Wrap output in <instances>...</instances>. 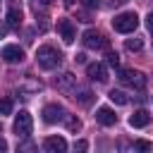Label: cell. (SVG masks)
<instances>
[{
	"label": "cell",
	"mask_w": 153,
	"mask_h": 153,
	"mask_svg": "<svg viewBox=\"0 0 153 153\" xmlns=\"http://www.w3.org/2000/svg\"><path fill=\"white\" fill-rule=\"evenodd\" d=\"M136 26H139L136 12H122L112 19V29L117 33H131V31H136Z\"/></svg>",
	"instance_id": "7a4b0ae2"
},
{
	"label": "cell",
	"mask_w": 153,
	"mask_h": 153,
	"mask_svg": "<svg viewBox=\"0 0 153 153\" xmlns=\"http://www.w3.org/2000/svg\"><path fill=\"white\" fill-rule=\"evenodd\" d=\"M108 65L117 67V65H120V55H117V53H108Z\"/></svg>",
	"instance_id": "603a6c76"
},
{
	"label": "cell",
	"mask_w": 153,
	"mask_h": 153,
	"mask_svg": "<svg viewBox=\"0 0 153 153\" xmlns=\"http://www.w3.org/2000/svg\"><path fill=\"white\" fill-rule=\"evenodd\" d=\"M72 84H74V74H69V72H65L62 76H57V79H55V86H57L60 91H67Z\"/></svg>",
	"instance_id": "5bb4252c"
},
{
	"label": "cell",
	"mask_w": 153,
	"mask_h": 153,
	"mask_svg": "<svg viewBox=\"0 0 153 153\" xmlns=\"http://www.w3.org/2000/svg\"><path fill=\"white\" fill-rule=\"evenodd\" d=\"M81 41H84V45H86V48H91V50H103V48H108V38H105L103 33L93 31V29L84 31Z\"/></svg>",
	"instance_id": "8992f818"
},
{
	"label": "cell",
	"mask_w": 153,
	"mask_h": 153,
	"mask_svg": "<svg viewBox=\"0 0 153 153\" xmlns=\"http://www.w3.org/2000/svg\"><path fill=\"white\" fill-rule=\"evenodd\" d=\"M74 60H76V62H86V55H84V53H79V55H76Z\"/></svg>",
	"instance_id": "4316f807"
},
{
	"label": "cell",
	"mask_w": 153,
	"mask_h": 153,
	"mask_svg": "<svg viewBox=\"0 0 153 153\" xmlns=\"http://www.w3.org/2000/svg\"><path fill=\"white\" fill-rule=\"evenodd\" d=\"M124 2H127V0H110V5H112V7H115V5H124Z\"/></svg>",
	"instance_id": "83f0119b"
},
{
	"label": "cell",
	"mask_w": 153,
	"mask_h": 153,
	"mask_svg": "<svg viewBox=\"0 0 153 153\" xmlns=\"http://www.w3.org/2000/svg\"><path fill=\"white\" fill-rule=\"evenodd\" d=\"M12 112V98H0V115H10Z\"/></svg>",
	"instance_id": "ffe728a7"
},
{
	"label": "cell",
	"mask_w": 153,
	"mask_h": 153,
	"mask_svg": "<svg viewBox=\"0 0 153 153\" xmlns=\"http://www.w3.org/2000/svg\"><path fill=\"white\" fill-rule=\"evenodd\" d=\"M148 124H151V115H148L146 110H134V112L129 115V127L141 129V127H148Z\"/></svg>",
	"instance_id": "7c38bea8"
},
{
	"label": "cell",
	"mask_w": 153,
	"mask_h": 153,
	"mask_svg": "<svg viewBox=\"0 0 153 153\" xmlns=\"http://www.w3.org/2000/svg\"><path fill=\"white\" fill-rule=\"evenodd\" d=\"M84 5H86L88 10H93V7H98V0H84Z\"/></svg>",
	"instance_id": "d4e9b609"
},
{
	"label": "cell",
	"mask_w": 153,
	"mask_h": 153,
	"mask_svg": "<svg viewBox=\"0 0 153 153\" xmlns=\"http://www.w3.org/2000/svg\"><path fill=\"white\" fill-rule=\"evenodd\" d=\"M65 5H67V7H72V5H74V0H65Z\"/></svg>",
	"instance_id": "f1b7e54d"
},
{
	"label": "cell",
	"mask_w": 153,
	"mask_h": 153,
	"mask_svg": "<svg viewBox=\"0 0 153 153\" xmlns=\"http://www.w3.org/2000/svg\"><path fill=\"white\" fill-rule=\"evenodd\" d=\"M43 151L45 153H67V141L62 136H48L43 141Z\"/></svg>",
	"instance_id": "30bf717a"
},
{
	"label": "cell",
	"mask_w": 153,
	"mask_h": 153,
	"mask_svg": "<svg viewBox=\"0 0 153 153\" xmlns=\"http://www.w3.org/2000/svg\"><path fill=\"white\" fill-rule=\"evenodd\" d=\"M17 153H36V143L29 141V139H22L17 143Z\"/></svg>",
	"instance_id": "ac0fdd59"
},
{
	"label": "cell",
	"mask_w": 153,
	"mask_h": 153,
	"mask_svg": "<svg viewBox=\"0 0 153 153\" xmlns=\"http://www.w3.org/2000/svg\"><path fill=\"white\" fill-rule=\"evenodd\" d=\"M86 151H88V141H84V139L74 141V153H86Z\"/></svg>",
	"instance_id": "7402d4cb"
},
{
	"label": "cell",
	"mask_w": 153,
	"mask_h": 153,
	"mask_svg": "<svg viewBox=\"0 0 153 153\" xmlns=\"http://www.w3.org/2000/svg\"><path fill=\"white\" fill-rule=\"evenodd\" d=\"M74 98H76L79 105H88V103L93 100V93H91L88 88H76V91H74Z\"/></svg>",
	"instance_id": "9a60e30c"
},
{
	"label": "cell",
	"mask_w": 153,
	"mask_h": 153,
	"mask_svg": "<svg viewBox=\"0 0 153 153\" xmlns=\"http://www.w3.org/2000/svg\"><path fill=\"white\" fill-rule=\"evenodd\" d=\"M57 33H60V38L69 45V43H74V38H76V31H74V24H72V19H60L57 22Z\"/></svg>",
	"instance_id": "ba28073f"
},
{
	"label": "cell",
	"mask_w": 153,
	"mask_h": 153,
	"mask_svg": "<svg viewBox=\"0 0 153 153\" xmlns=\"http://www.w3.org/2000/svg\"><path fill=\"white\" fill-rule=\"evenodd\" d=\"M79 127H81V122H79L76 117H69V115H67V129H69V131H79Z\"/></svg>",
	"instance_id": "44dd1931"
},
{
	"label": "cell",
	"mask_w": 153,
	"mask_h": 153,
	"mask_svg": "<svg viewBox=\"0 0 153 153\" xmlns=\"http://www.w3.org/2000/svg\"><path fill=\"white\" fill-rule=\"evenodd\" d=\"M153 151V143L146 141V139H136L134 141V153H151Z\"/></svg>",
	"instance_id": "e0dca14e"
},
{
	"label": "cell",
	"mask_w": 153,
	"mask_h": 153,
	"mask_svg": "<svg viewBox=\"0 0 153 153\" xmlns=\"http://www.w3.org/2000/svg\"><path fill=\"white\" fill-rule=\"evenodd\" d=\"M108 98H110L115 105H127V103H129V96H127L124 91H117V88H112V91L108 93Z\"/></svg>",
	"instance_id": "2e32d148"
},
{
	"label": "cell",
	"mask_w": 153,
	"mask_h": 153,
	"mask_svg": "<svg viewBox=\"0 0 153 153\" xmlns=\"http://www.w3.org/2000/svg\"><path fill=\"white\" fill-rule=\"evenodd\" d=\"M124 48H127L129 53H136V50H141V48H143V41H141V38H127Z\"/></svg>",
	"instance_id": "d6986e66"
},
{
	"label": "cell",
	"mask_w": 153,
	"mask_h": 153,
	"mask_svg": "<svg viewBox=\"0 0 153 153\" xmlns=\"http://www.w3.org/2000/svg\"><path fill=\"white\" fill-rule=\"evenodd\" d=\"M96 122L98 124H103V127H112L115 122H117V115H115V110L112 108H98L96 110Z\"/></svg>",
	"instance_id": "8fae6325"
},
{
	"label": "cell",
	"mask_w": 153,
	"mask_h": 153,
	"mask_svg": "<svg viewBox=\"0 0 153 153\" xmlns=\"http://www.w3.org/2000/svg\"><path fill=\"white\" fill-rule=\"evenodd\" d=\"M86 74H88L91 81H98V84H105V81H108V69H105L103 62H91V65H86Z\"/></svg>",
	"instance_id": "52a82bcc"
},
{
	"label": "cell",
	"mask_w": 153,
	"mask_h": 153,
	"mask_svg": "<svg viewBox=\"0 0 153 153\" xmlns=\"http://www.w3.org/2000/svg\"><path fill=\"white\" fill-rule=\"evenodd\" d=\"M7 24H10L12 29H19V26H22V10L12 7V10L7 12Z\"/></svg>",
	"instance_id": "4fadbf2b"
},
{
	"label": "cell",
	"mask_w": 153,
	"mask_h": 153,
	"mask_svg": "<svg viewBox=\"0 0 153 153\" xmlns=\"http://www.w3.org/2000/svg\"><path fill=\"white\" fill-rule=\"evenodd\" d=\"M0 129H2V124H0Z\"/></svg>",
	"instance_id": "1f68e13d"
},
{
	"label": "cell",
	"mask_w": 153,
	"mask_h": 153,
	"mask_svg": "<svg viewBox=\"0 0 153 153\" xmlns=\"http://www.w3.org/2000/svg\"><path fill=\"white\" fill-rule=\"evenodd\" d=\"M120 81L127 84L129 88H136V91H143V86H146V76L134 69H120Z\"/></svg>",
	"instance_id": "277c9868"
},
{
	"label": "cell",
	"mask_w": 153,
	"mask_h": 153,
	"mask_svg": "<svg viewBox=\"0 0 153 153\" xmlns=\"http://www.w3.org/2000/svg\"><path fill=\"white\" fill-rule=\"evenodd\" d=\"M0 57H2L5 62H10V65H17V62L24 60V50H22L19 45H5V48L0 50Z\"/></svg>",
	"instance_id": "9c48e42d"
},
{
	"label": "cell",
	"mask_w": 153,
	"mask_h": 153,
	"mask_svg": "<svg viewBox=\"0 0 153 153\" xmlns=\"http://www.w3.org/2000/svg\"><path fill=\"white\" fill-rule=\"evenodd\" d=\"M38 2H43V5H50V2H53V0H38Z\"/></svg>",
	"instance_id": "f546056e"
},
{
	"label": "cell",
	"mask_w": 153,
	"mask_h": 153,
	"mask_svg": "<svg viewBox=\"0 0 153 153\" xmlns=\"http://www.w3.org/2000/svg\"><path fill=\"white\" fill-rule=\"evenodd\" d=\"M146 26L153 31V12H148V17H146Z\"/></svg>",
	"instance_id": "cb8c5ba5"
},
{
	"label": "cell",
	"mask_w": 153,
	"mask_h": 153,
	"mask_svg": "<svg viewBox=\"0 0 153 153\" xmlns=\"http://www.w3.org/2000/svg\"><path fill=\"white\" fill-rule=\"evenodd\" d=\"M36 62H38V67H43V69H55V67H60V62H62V53H60L57 48H53V45H41V48L36 50Z\"/></svg>",
	"instance_id": "6da1fadb"
},
{
	"label": "cell",
	"mask_w": 153,
	"mask_h": 153,
	"mask_svg": "<svg viewBox=\"0 0 153 153\" xmlns=\"http://www.w3.org/2000/svg\"><path fill=\"white\" fill-rule=\"evenodd\" d=\"M41 115H43V122H48V124H57V122H65V120H67L65 108H62V105H57V103L45 105Z\"/></svg>",
	"instance_id": "5b68a950"
},
{
	"label": "cell",
	"mask_w": 153,
	"mask_h": 153,
	"mask_svg": "<svg viewBox=\"0 0 153 153\" xmlns=\"http://www.w3.org/2000/svg\"><path fill=\"white\" fill-rule=\"evenodd\" d=\"M12 129H14L17 139H29V134H31V129H33V120H31V115H29L26 110H19V115L14 117Z\"/></svg>",
	"instance_id": "3957f363"
},
{
	"label": "cell",
	"mask_w": 153,
	"mask_h": 153,
	"mask_svg": "<svg viewBox=\"0 0 153 153\" xmlns=\"http://www.w3.org/2000/svg\"><path fill=\"white\" fill-rule=\"evenodd\" d=\"M0 153H7V141L0 136Z\"/></svg>",
	"instance_id": "484cf974"
},
{
	"label": "cell",
	"mask_w": 153,
	"mask_h": 153,
	"mask_svg": "<svg viewBox=\"0 0 153 153\" xmlns=\"http://www.w3.org/2000/svg\"><path fill=\"white\" fill-rule=\"evenodd\" d=\"M2 33H5V31H2V26H0V38H2Z\"/></svg>",
	"instance_id": "4dcf8cb0"
}]
</instances>
